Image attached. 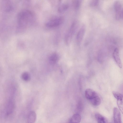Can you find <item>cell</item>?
<instances>
[{
    "instance_id": "obj_11",
    "label": "cell",
    "mask_w": 123,
    "mask_h": 123,
    "mask_svg": "<svg viewBox=\"0 0 123 123\" xmlns=\"http://www.w3.org/2000/svg\"><path fill=\"white\" fill-rule=\"evenodd\" d=\"M95 116L98 123H107V120L105 117L100 114L96 113Z\"/></svg>"
},
{
    "instance_id": "obj_3",
    "label": "cell",
    "mask_w": 123,
    "mask_h": 123,
    "mask_svg": "<svg viewBox=\"0 0 123 123\" xmlns=\"http://www.w3.org/2000/svg\"><path fill=\"white\" fill-rule=\"evenodd\" d=\"M63 18L61 16L54 17L49 20L46 23V26L52 28L58 27L61 25L64 21Z\"/></svg>"
},
{
    "instance_id": "obj_2",
    "label": "cell",
    "mask_w": 123,
    "mask_h": 123,
    "mask_svg": "<svg viewBox=\"0 0 123 123\" xmlns=\"http://www.w3.org/2000/svg\"><path fill=\"white\" fill-rule=\"evenodd\" d=\"M78 22L76 21H74L66 33L65 36V44L68 45L71 43L74 35L76 31L79 26Z\"/></svg>"
},
{
    "instance_id": "obj_14",
    "label": "cell",
    "mask_w": 123,
    "mask_h": 123,
    "mask_svg": "<svg viewBox=\"0 0 123 123\" xmlns=\"http://www.w3.org/2000/svg\"><path fill=\"white\" fill-rule=\"evenodd\" d=\"M81 3V1L74 0L72 1V4L75 10L78 9L80 7Z\"/></svg>"
},
{
    "instance_id": "obj_18",
    "label": "cell",
    "mask_w": 123,
    "mask_h": 123,
    "mask_svg": "<svg viewBox=\"0 0 123 123\" xmlns=\"http://www.w3.org/2000/svg\"><path fill=\"white\" fill-rule=\"evenodd\" d=\"M98 0H92L90 2V4L92 6H95L98 5Z\"/></svg>"
},
{
    "instance_id": "obj_16",
    "label": "cell",
    "mask_w": 123,
    "mask_h": 123,
    "mask_svg": "<svg viewBox=\"0 0 123 123\" xmlns=\"http://www.w3.org/2000/svg\"><path fill=\"white\" fill-rule=\"evenodd\" d=\"M22 77L23 79L25 81H28L30 78V75L27 72L23 73L22 75Z\"/></svg>"
},
{
    "instance_id": "obj_8",
    "label": "cell",
    "mask_w": 123,
    "mask_h": 123,
    "mask_svg": "<svg viewBox=\"0 0 123 123\" xmlns=\"http://www.w3.org/2000/svg\"><path fill=\"white\" fill-rule=\"evenodd\" d=\"M113 57L115 61L120 68H122V64L119 55V52L118 49L116 48H115L113 53Z\"/></svg>"
},
{
    "instance_id": "obj_19",
    "label": "cell",
    "mask_w": 123,
    "mask_h": 123,
    "mask_svg": "<svg viewBox=\"0 0 123 123\" xmlns=\"http://www.w3.org/2000/svg\"><path fill=\"white\" fill-rule=\"evenodd\" d=\"M83 107V105L82 103L80 102L79 103L77 107L78 110L81 111L82 110Z\"/></svg>"
},
{
    "instance_id": "obj_1",
    "label": "cell",
    "mask_w": 123,
    "mask_h": 123,
    "mask_svg": "<svg viewBox=\"0 0 123 123\" xmlns=\"http://www.w3.org/2000/svg\"><path fill=\"white\" fill-rule=\"evenodd\" d=\"M35 19V15L31 11L27 9L21 11L17 16V32L20 33L24 31L33 24Z\"/></svg>"
},
{
    "instance_id": "obj_4",
    "label": "cell",
    "mask_w": 123,
    "mask_h": 123,
    "mask_svg": "<svg viewBox=\"0 0 123 123\" xmlns=\"http://www.w3.org/2000/svg\"><path fill=\"white\" fill-rule=\"evenodd\" d=\"M115 18L117 20L122 19L123 18V7L122 4L119 0H116L114 5Z\"/></svg>"
},
{
    "instance_id": "obj_12",
    "label": "cell",
    "mask_w": 123,
    "mask_h": 123,
    "mask_svg": "<svg viewBox=\"0 0 123 123\" xmlns=\"http://www.w3.org/2000/svg\"><path fill=\"white\" fill-rule=\"evenodd\" d=\"M59 58L58 55L56 53L52 54L49 58L50 62L52 63H55L57 62Z\"/></svg>"
},
{
    "instance_id": "obj_7",
    "label": "cell",
    "mask_w": 123,
    "mask_h": 123,
    "mask_svg": "<svg viewBox=\"0 0 123 123\" xmlns=\"http://www.w3.org/2000/svg\"><path fill=\"white\" fill-rule=\"evenodd\" d=\"M113 116L114 123H122L120 113L116 107L113 109Z\"/></svg>"
},
{
    "instance_id": "obj_17",
    "label": "cell",
    "mask_w": 123,
    "mask_h": 123,
    "mask_svg": "<svg viewBox=\"0 0 123 123\" xmlns=\"http://www.w3.org/2000/svg\"><path fill=\"white\" fill-rule=\"evenodd\" d=\"M117 104L120 110L123 113V100L117 101Z\"/></svg>"
},
{
    "instance_id": "obj_10",
    "label": "cell",
    "mask_w": 123,
    "mask_h": 123,
    "mask_svg": "<svg viewBox=\"0 0 123 123\" xmlns=\"http://www.w3.org/2000/svg\"><path fill=\"white\" fill-rule=\"evenodd\" d=\"M37 118L36 113L33 111L30 112L28 115V123H35Z\"/></svg>"
},
{
    "instance_id": "obj_15",
    "label": "cell",
    "mask_w": 123,
    "mask_h": 123,
    "mask_svg": "<svg viewBox=\"0 0 123 123\" xmlns=\"http://www.w3.org/2000/svg\"><path fill=\"white\" fill-rule=\"evenodd\" d=\"M112 93L117 101L123 100V95L117 92L113 91Z\"/></svg>"
},
{
    "instance_id": "obj_5",
    "label": "cell",
    "mask_w": 123,
    "mask_h": 123,
    "mask_svg": "<svg viewBox=\"0 0 123 123\" xmlns=\"http://www.w3.org/2000/svg\"><path fill=\"white\" fill-rule=\"evenodd\" d=\"M86 30V26H82L79 30L76 36V41L78 44H80L82 41L85 35Z\"/></svg>"
},
{
    "instance_id": "obj_20",
    "label": "cell",
    "mask_w": 123,
    "mask_h": 123,
    "mask_svg": "<svg viewBox=\"0 0 123 123\" xmlns=\"http://www.w3.org/2000/svg\"></svg>"
},
{
    "instance_id": "obj_9",
    "label": "cell",
    "mask_w": 123,
    "mask_h": 123,
    "mask_svg": "<svg viewBox=\"0 0 123 123\" xmlns=\"http://www.w3.org/2000/svg\"><path fill=\"white\" fill-rule=\"evenodd\" d=\"M81 120V117L79 114L73 115L69 119L68 123H80Z\"/></svg>"
},
{
    "instance_id": "obj_6",
    "label": "cell",
    "mask_w": 123,
    "mask_h": 123,
    "mask_svg": "<svg viewBox=\"0 0 123 123\" xmlns=\"http://www.w3.org/2000/svg\"><path fill=\"white\" fill-rule=\"evenodd\" d=\"M85 95L86 99L89 101L99 96L95 91L90 89H87L86 90Z\"/></svg>"
},
{
    "instance_id": "obj_13",
    "label": "cell",
    "mask_w": 123,
    "mask_h": 123,
    "mask_svg": "<svg viewBox=\"0 0 123 123\" xmlns=\"http://www.w3.org/2000/svg\"><path fill=\"white\" fill-rule=\"evenodd\" d=\"M68 7V5L64 3L61 5L58 8V11L59 13H62L65 11Z\"/></svg>"
}]
</instances>
